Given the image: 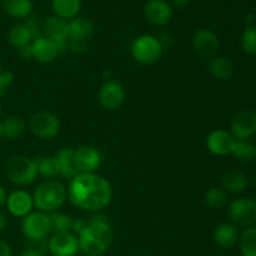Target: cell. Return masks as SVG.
I'll use <instances>...</instances> for the list:
<instances>
[{"instance_id":"obj_1","label":"cell","mask_w":256,"mask_h":256,"mask_svg":"<svg viewBox=\"0 0 256 256\" xmlns=\"http://www.w3.org/2000/svg\"><path fill=\"white\" fill-rule=\"evenodd\" d=\"M69 199L75 206L88 212H98L110 204L112 199V185L96 174H79L69 188Z\"/></svg>"},{"instance_id":"obj_2","label":"cell","mask_w":256,"mask_h":256,"mask_svg":"<svg viewBox=\"0 0 256 256\" xmlns=\"http://www.w3.org/2000/svg\"><path fill=\"white\" fill-rule=\"evenodd\" d=\"M112 238L114 232L106 218L96 215L79 234V249L88 256H102L109 250Z\"/></svg>"},{"instance_id":"obj_3","label":"cell","mask_w":256,"mask_h":256,"mask_svg":"<svg viewBox=\"0 0 256 256\" xmlns=\"http://www.w3.org/2000/svg\"><path fill=\"white\" fill-rule=\"evenodd\" d=\"M66 199V189L58 182H46L39 185L34 192V205L42 212H54Z\"/></svg>"},{"instance_id":"obj_4","label":"cell","mask_w":256,"mask_h":256,"mask_svg":"<svg viewBox=\"0 0 256 256\" xmlns=\"http://www.w3.org/2000/svg\"><path fill=\"white\" fill-rule=\"evenodd\" d=\"M8 178L14 184L25 186L32 184L38 175V166L35 160L22 155L10 158L5 168Z\"/></svg>"},{"instance_id":"obj_5","label":"cell","mask_w":256,"mask_h":256,"mask_svg":"<svg viewBox=\"0 0 256 256\" xmlns=\"http://www.w3.org/2000/svg\"><path fill=\"white\" fill-rule=\"evenodd\" d=\"M162 42L152 35H142L138 38L132 48L134 59L144 65H152L160 60L162 55Z\"/></svg>"},{"instance_id":"obj_6","label":"cell","mask_w":256,"mask_h":256,"mask_svg":"<svg viewBox=\"0 0 256 256\" xmlns=\"http://www.w3.org/2000/svg\"><path fill=\"white\" fill-rule=\"evenodd\" d=\"M229 218L235 226H254L256 224V202L248 198L235 200L229 206Z\"/></svg>"},{"instance_id":"obj_7","label":"cell","mask_w":256,"mask_h":256,"mask_svg":"<svg viewBox=\"0 0 256 256\" xmlns=\"http://www.w3.org/2000/svg\"><path fill=\"white\" fill-rule=\"evenodd\" d=\"M22 232L28 240H32V242L45 240L48 235L52 232L49 215H45L44 212L29 214L24 218V222H22Z\"/></svg>"},{"instance_id":"obj_8","label":"cell","mask_w":256,"mask_h":256,"mask_svg":"<svg viewBox=\"0 0 256 256\" xmlns=\"http://www.w3.org/2000/svg\"><path fill=\"white\" fill-rule=\"evenodd\" d=\"M30 130L40 139H52L60 132V122L54 114L42 112L30 119Z\"/></svg>"},{"instance_id":"obj_9","label":"cell","mask_w":256,"mask_h":256,"mask_svg":"<svg viewBox=\"0 0 256 256\" xmlns=\"http://www.w3.org/2000/svg\"><path fill=\"white\" fill-rule=\"evenodd\" d=\"M232 132L235 140H249L256 135V112L242 109L232 122Z\"/></svg>"},{"instance_id":"obj_10","label":"cell","mask_w":256,"mask_h":256,"mask_svg":"<svg viewBox=\"0 0 256 256\" xmlns=\"http://www.w3.org/2000/svg\"><path fill=\"white\" fill-rule=\"evenodd\" d=\"M145 19L152 25L162 26L172 19V6L166 0H149L144 8Z\"/></svg>"},{"instance_id":"obj_11","label":"cell","mask_w":256,"mask_h":256,"mask_svg":"<svg viewBox=\"0 0 256 256\" xmlns=\"http://www.w3.org/2000/svg\"><path fill=\"white\" fill-rule=\"evenodd\" d=\"M219 38L209 29H200L192 38L194 50L202 58H212L219 50Z\"/></svg>"},{"instance_id":"obj_12","label":"cell","mask_w":256,"mask_h":256,"mask_svg":"<svg viewBox=\"0 0 256 256\" xmlns=\"http://www.w3.org/2000/svg\"><path fill=\"white\" fill-rule=\"evenodd\" d=\"M49 252L54 256H75L79 252V240L72 232L54 234L48 242Z\"/></svg>"},{"instance_id":"obj_13","label":"cell","mask_w":256,"mask_h":256,"mask_svg":"<svg viewBox=\"0 0 256 256\" xmlns=\"http://www.w3.org/2000/svg\"><path fill=\"white\" fill-rule=\"evenodd\" d=\"M99 102L106 110H118L125 102L124 88L116 82H108L99 92Z\"/></svg>"},{"instance_id":"obj_14","label":"cell","mask_w":256,"mask_h":256,"mask_svg":"<svg viewBox=\"0 0 256 256\" xmlns=\"http://www.w3.org/2000/svg\"><path fill=\"white\" fill-rule=\"evenodd\" d=\"M235 138L225 130H215L208 136L206 145L212 154L218 156H225L232 152L235 145Z\"/></svg>"},{"instance_id":"obj_15","label":"cell","mask_w":256,"mask_h":256,"mask_svg":"<svg viewBox=\"0 0 256 256\" xmlns=\"http://www.w3.org/2000/svg\"><path fill=\"white\" fill-rule=\"evenodd\" d=\"M6 205L10 214L16 218H25L32 214L34 200L29 192L24 190H16L8 196Z\"/></svg>"},{"instance_id":"obj_16","label":"cell","mask_w":256,"mask_h":256,"mask_svg":"<svg viewBox=\"0 0 256 256\" xmlns=\"http://www.w3.org/2000/svg\"><path fill=\"white\" fill-rule=\"evenodd\" d=\"M76 152V162L80 174H92L100 166L102 158L100 154L92 146H82Z\"/></svg>"},{"instance_id":"obj_17","label":"cell","mask_w":256,"mask_h":256,"mask_svg":"<svg viewBox=\"0 0 256 256\" xmlns=\"http://www.w3.org/2000/svg\"><path fill=\"white\" fill-rule=\"evenodd\" d=\"M32 48L34 59H36L39 62H42V64L52 62L59 56L54 42L48 39V38L42 36L39 39H35L32 44Z\"/></svg>"},{"instance_id":"obj_18","label":"cell","mask_w":256,"mask_h":256,"mask_svg":"<svg viewBox=\"0 0 256 256\" xmlns=\"http://www.w3.org/2000/svg\"><path fill=\"white\" fill-rule=\"evenodd\" d=\"M44 32L48 39L52 42L69 39V22L62 18L52 15L49 16L44 22Z\"/></svg>"},{"instance_id":"obj_19","label":"cell","mask_w":256,"mask_h":256,"mask_svg":"<svg viewBox=\"0 0 256 256\" xmlns=\"http://www.w3.org/2000/svg\"><path fill=\"white\" fill-rule=\"evenodd\" d=\"M239 230L234 224H222L215 229L214 242L222 249H232L239 242Z\"/></svg>"},{"instance_id":"obj_20","label":"cell","mask_w":256,"mask_h":256,"mask_svg":"<svg viewBox=\"0 0 256 256\" xmlns=\"http://www.w3.org/2000/svg\"><path fill=\"white\" fill-rule=\"evenodd\" d=\"M56 159L59 162L60 175H62L64 178H69V179H74L80 174L76 162V152L74 149L66 148V149L60 150L59 154L56 155Z\"/></svg>"},{"instance_id":"obj_21","label":"cell","mask_w":256,"mask_h":256,"mask_svg":"<svg viewBox=\"0 0 256 256\" xmlns=\"http://www.w3.org/2000/svg\"><path fill=\"white\" fill-rule=\"evenodd\" d=\"M2 9L15 19H28L32 16L34 4L32 0H2Z\"/></svg>"},{"instance_id":"obj_22","label":"cell","mask_w":256,"mask_h":256,"mask_svg":"<svg viewBox=\"0 0 256 256\" xmlns=\"http://www.w3.org/2000/svg\"><path fill=\"white\" fill-rule=\"evenodd\" d=\"M209 72L215 79L229 80L235 74V65L229 58L218 56L210 62Z\"/></svg>"},{"instance_id":"obj_23","label":"cell","mask_w":256,"mask_h":256,"mask_svg":"<svg viewBox=\"0 0 256 256\" xmlns=\"http://www.w3.org/2000/svg\"><path fill=\"white\" fill-rule=\"evenodd\" d=\"M222 182L225 192H232V194H242L249 185L246 175L236 170H229L225 172Z\"/></svg>"},{"instance_id":"obj_24","label":"cell","mask_w":256,"mask_h":256,"mask_svg":"<svg viewBox=\"0 0 256 256\" xmlns=\"http://www.w3.org/2000/svg\"><path fill=\"white\" fill-rule=\"evenodd\" d=\"M92 34H94V24L92 20L76 16L69 22V38L88 42Z\"/></svg>"},{"instance_id":"obj_25","label":"cell","mask_w":256,"mask_h":256,"mask_svg":"<svg viewBox=\"0 0 256 256\" xmlns=\"http://www.w3.org/2000/svg\"><path fill=\"white\" fill-rule=\"evenodd\" d=\"M82 0H52V10L62 19H75L82 10Z\"/></svg>"},{"instance_id":"obj_26","label":"cell","mask_w":256,"mask_h":256,"mask_svg":"<svg viewBox=\"0 0 256 256\" xmlns=\"http://www.w3.org/2000/svg\"><path fill=\"white\" fill-rule=\"evenodd\" d=\"M232 155L242 162H252L256 160V145L249 140H236Z\"/></svg>"},{"instance_id":"obj_27","label":"cell","mask_w":256,"mask_h":256,"mask_svg":"<svg viewBox=\"0 0 256 256\" xmlns=\"http://www.w3.org/2000/svg\"><path fill=\"white\" fill-rule=\"evenodd\" d=\"M35 162H36L38 172H40L42 176L46 179H54L58 175H60V168L56 156L36 158Z\"/></svg>"},{"instance_id":"obj_28","label":"cell","mask_w":256,"mask_h":256,"mask_svg":"<svg viewBox=\"0 0 256 256\" xmlns=\"http://www.w3.org/2000/svg\"><path fill=\"white\" fill-rule=\"evenodd\" d=\"M8 40H9V42L12 46L20 49V48L25 46V45H29L30 42H32V36L24 24L15 25V26H12V29L9 30Z\"/></svg>"},{"instance_id":"obj_29","label":"cell","mask_w":256,"mask_h":256,"mask_svg":"<svg viewBox=\"0 0 256 256\" xmlns=\"http://www.w3.org/2000/svg\"><path fill=\"white\" fill-rule=\"evenodd\" d=\"M239 248L242 256H256V228H248L239 238Z\"/></svg>"},{"instance_id":"obj_30","label":"cell","mask_w":256,"mask_h":256,"mask_svg":"<svg viewBox=\"0 0 256 256\" xmlns=\"http://www.w3.org/2000/svg\"><path fill=\"white\" fill-rule=\"evenodd\" d=\"M5 138L10 140L18 139L25 132V122L19 116H10L2 122Z\"/></svg>"},{"instance_id":"obj_31","label":"cell","mask_w":256,"mask_h":256,"mask_svg":"<svg viewBox=\"0 0 256 256\" xmlns=\"http://www.w3.org/2000/svg\"><path fill=\"white\" fill-rule=\"evenodd\" d=\"M49 220L52 232H54V234H64V232H70L72 230L74 222L68 215L52 212V215H49Z\"/></svg>"},{"instance_id":"obj_32","label":"cell","mask_w":256,"mask_h":256,"mask_svg":"<svg viewBox=\"0 0 256 256\" xmlns=\"http://www.w3.org/2000/svg\"><path fill=\"white\" fill-rule=\"evenodd\" d=\"M205 200L212 209H222L228 202L226 192L224 189H220V188H212L208 192Z\"/></svg>"},{"instance_id":"obj_33","label":"cell","mask_w":256,"mask_h":256,"mask_svg":"<svg viewBox=\"0 0 256 256\" xmlns=\"http://www.w3.org/2000/svg\"><path fill=\"white\" fill-rule=\"evenodd\" d=\"M242 46L245 52L256 55V25L248 26L242 36Z\"/></svg>"},{"instance_id":"obj_34","label":"cell","mask_w":256,"mask_h":256,"mask_svg":"<svg viewBox=\"0 0 256 256\" xmlns=\"http://www.w3.org/2000/svg\"><path fill=\"white\" fill-rule=\"evenodd\" d=\"M24 25L28 28V30L30 32L32 39L35 40V39H39V38H42V32H44V24L40 25L39 20H38L36 18L29 16L26 19V22H25Z\"/></svg>"},{"instance_id":"obj_35","label":"cell","mask_w":256,"mask_h":256,"mask_svg":"<svg viewBox=\"0 0 256 256\" xmlns=\"http://www.w3.org/2000/svg\"><path fill=\"white\" fill-rule=\"evenodd\" d=\"M68 48H69L72 52H75V54H82V52H85L88 50V42L69 38V39H68Z\"/></svg>"},{"instance_id":"obj_36","label":"cell","mask_w":256,"mask_h":256,"mask_svg":"<svg viewBox=\"0 0 256 256\" xmlns=\"http://www.w3.org/2000/svg\"><path fill=\"white\" fill-rule=\"evenodd\" d=\"M14 82V75L9 72H0V96L5 94L8 88Z\"/></svg>"},{"instance_id":"obj_37","label":"cell","mask_w":256,"mask_h":256,"mask_svg":"<svg viewBox=\"0 0 256 256\" xmlns=\"http://www.w3.org/2000/svg\"><path fill=\"white\" fill-rule=\"evenodd\" d=\"M19 54H20V56H22L24 60H29V59H32V58H34V56H32V44L25 45V46L20 48V49H19Z\"/></svg>"},{"instance_id":"obj_38","label":"cell","mask_w":256,"mask_h":256,"mask_svg":"<svg viewBox=\"0 0 256 256\" xmlns=\"http://www.w3.org/2000/svg\"><path fill=\"white\" fill-rule=\"evenodd\" d=\"M0 256H12V246L2 239H0Z\"/></svg>"},{"instance_id":"obj_39","label":"cell","mask_w":256,"mask_h":256,"mask_svg":"<svg viewBox=\"0 0 256 256\" xmlns=\"http://www.w3.org/2000/svg\"><path fill=\"white\" fill-rule=\"evenodd\" d=\"M192 2V0H172V4L174 8H178V9H185L188 8Z\"/></svg>"},{"instance_id":"obj_40","label":"cell","mask_w":256,"mask_h":256,"mask_svg":"<svg viewBox=\"0 0 256 256\" xmlns=\"http://www.w3.org/2000/svg\"><path fill=\"white\" fill-rule=\"evenodd\" d=\"M8 225V220H6V216L4 215V212H0V234H2V232L5 230V228H6Z\"/></svg>"},{"instance_id":"obj_41","label":"cell","mask_w":256,"mask_h":256,"mask_svg":"<svg viewBox=\"0 0 256 256\" xmlns=\"http://www.w3.org/2000/svg\"><path fill=\"white\" fill-rule=\"evenodd\" d=\"M6 199H8V195H6V192H5L4 188L0 185V206H2V205L6 202Z\"/></svg>"},{"instance_id":"obj_42","label":"cell","mask_w":256,"mask_h":256,"mask_svg":"<svg viewBox=\"0 0 256 256\" xmlns=\"http://www.w3.org/2000/svg\"><path fill=\"white\" fill-rule=\"evenodd\" d=\"M20 256H45V255L40 254V252H32V250H25V252Z\"/></svg>"},{"instance_id":"obj_43","label":"cell","mask_w":256,"mask_h":256,"mask_svg":"<svg viewBox=\"0 0 256 256\" xmlns=\"http://www.w3.org/2000/svg\"><path fill=\"white\" fill-rule=\"evenodd\" d=\"M2 138H5L4 135V126H2V122H0V139Z\"/></svg>"},{"instance_id":"obj_44","label":"cell","mask_w":256,"mask_h":256,"mask_svg":"<svg viewBox=\"0 0 256 256\" xmlns=\"http://www.w3.org/2000/svg\"><path fill=\"white\" fill-rule=\"evenodd\" d=\"M0 72H2V64H0Z\"/></svg>"},{"instance_id":"obj_45","label":"cell","mask_w":256,"mask_h":256,"mask_svg":"<svg viewBox=\"0 0 256 256\" xmlns=\"http://www.w3.org/2000/svg\"><path fill=\"white\" fill-rule=\"evenodd\" d=\"M0 114H2V109H0Z\"/></svg>"},{"instance_id":"obj_46","label":"cell","mask_w":256,"mask_h":256,"mask_svg":"<svg viewBox=\"0 0 256 256\" xmlns=\"http://www.w3.org/2000/svg\"><path fill=\"white\" fill-rule=\"evenodd\" d=\"M255 18H256V16H255Z\"/></svg>"}]
</instances>
